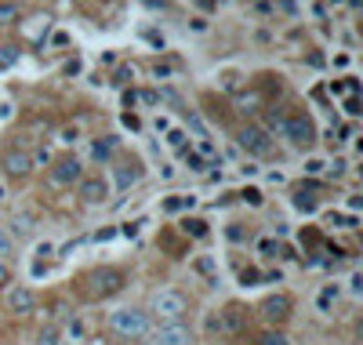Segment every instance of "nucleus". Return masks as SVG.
Segmentation results:
<instances>
[{
	"label": "nucleus",
	"mask_w": 363,
	"mask_h": 345,
	"mask_svg": "<svg viewBox=\"0 0 363 345\" xmlns=\"http://www.w3.org/2000/svg\"><path fill=\"white\" fill-rule=\"evenodd\" d=\"M262 251H265V254H272V251L280 254V244H272V240H262Z\"/></svg>",
	"instance_id": "c756f323"
},
{
	"label": "nucleus",
	"mask_w": 363,
	"mask_h": 345,
	"mask_svg": "<svg viewBox=\"0 0 363 345\" xmlns=\"http://www.w3.org/2000/svg\"><path fill=\"white\" fill-rule=\"evenodd\" d=\"M110 331L120 341H142L153 331V320H149L145 309H117V313H110Z\"/></svg>",
	"instance_id": "f257e3e1"
},
{
	"label": "nucleus",
	"mask_w": 363,
	"mask_h": 345,
	"mask_svg": "<svg viewBox=\"0 0 363 345\" xmlns=\"http://www.w3.org/2000/svg\"><path fill=\"white\" fill-rule=\"evenodd\" d=\"M113 171H117V185H120V189L138 185V182H142V175H145V167H142V160H138V157H120Z\"/></svg>",
	"instance_id": "9d476101"
},
{
	"label": "nucleus",
	"mask_w": 363,
	"mask_h": 345,
	"mask_svg": "<svg viewBox=\"0 0 363 345\" xmlns=\"http://www.w3.org/2000/svg\"><path fill=\"white\" fill-rule=\"evenodd\" d=\"M240 145L247 149V153H254V157H269L272 153V142H269V135L262 131V127H244L240 131Z\"/></svg>",
	"instance_id": "9b49d317"
},
{
	"label": "nucleus",
	"mask_w": 363,
	"mask_h": 345,
	"mask_svg": "<svg viewBox=\"0 0 363 345\" xmlns=\"http://www.w3.org/2000/svg\"><path fill=\"white\" fill-rule=\"evenodd\" d=\"M197 269H200L204 276H211V280H215V262H211V258H200V262H197ZM215 284H218V280H215Z\"/></svg>",
	"instance_id": "4be33fe9"
},
{
	"label": "nucleus",
	"mask_w": 363,
	"mask_h": 345,
	"mask_svg": "<svg viewBox=\"0 0 363 345\" xmlns=\"http://www.w3.org/2000/svg\"><path fill=\"white\" fill-rule=\"evenodd\" d=\"M244 323H247V309L237 306V301H229V306L215 316V323H211V327H215L218 334H237V331H244Z\"/></svg>",
	"instance_id": "6e6552de"
},
{
	"label": "nucleus",
	"mask_w": 363,
	"mask_h": 345,
	"mask_svg": "<svg viewBox=\"0 0 363 345\" xmlns=\"http://www.w3.org/2000/svg\"><path fill=\"white\" fill-rule=\"evenodd\" d=\"M11 247H15V244H11V236H8L4 229H0V262H4V254H11Z\"/></svg>",
	"instance_id": "5701e85b"
},
{
	"label": "nucleus",
	"mask_w": 363,
	"mask_h": 345,
	"mask_svg": "<svg viewBox=\"0 0 363 345\" xmlns=\"http://www.w3.org/2000/svg\"><path fill=\"white\" fill-rule=\"evenodd\" d=\"M185 164H189V171H204V157L200 153H185Z\"/></svg>",
	"instance_id": "b1692460"
},
{
	"label": "nucleus",
	"mask_w": 363,
	"mask_h": 345,
	"mask_svg": "<svg viewBox=\"0 0 363 345\" xmlns=\"http://www.w3.org/2000/svg\"><path fill=\"white\" fill-rule=\"evenodd\" d=\"M149 313L157 320H164V323H182V316L189 313V298L175 287H164V291L153 294V301H149Z\"/></svg>",
	"instance_id": "7ed1b4c3"
},
{
	"label": "nucleus",
	"mask_w": 363,
	"mask_h": 345,
	"mask_svg": "<svg viewBox=\"0 0 363 345\" xmlns=\"http://www.w3.org/2000/svg\"><path fill=\"white\" fill-rule=\"evenodd\" d=\"M124 280L127 273L117 269V266H102V269H91L88 276H84V294L102 301V298H113L117 291H124Z\"/></svg>",
	"instance_id": "f03ea898"
},
{
	"label": "nucleus",
	"mask_w": 363,
	"mask_h": 345,
	"mask_svg": "<svg viewBox=\"0 0 363 345\" xmlns=\"http://www.w3.org/2000/svg\"><path fill=\"white\" fill-rule=\"evenodd\" d=\"M349 284H352V294H359V291H363V276H359V273H352Z\"/></svg>",
	"instance_id": "c85d7f7f"
},
{
	"label": "nucleus",
	"mask_w": 363,
	"mask_h": 345,
	"mask_svg": "<svg viewBox=\"0 0 363 345\" xmlns=\"http://www.w3.org/2000/svg\"><path fill=\"white\" fill-rule=\"evenodd\" d=\"M182 233H185V236H207V222H204V219H185V222H182Z\"/></svg>",
	"instance_id": "f3484780"
},
{
	"label": "nucleus",
	"mask_w": 363,
	"mask_h": 345,
	"mask_svg": "<svg viewBox=\"0 0 363 345\" xmlns=\"http://www.w3.org/2000/svg\"><path fill=\"white\" fill-rule=\"evenodd\" d=\"M117 149V138H105V142H95V160H110Z\"/></svg>",
	"instance_id": "a211bd4d"
},
{
	"label": "nucleus",
	"mask_w": 363,
	"mask_h": 345,
	"mask_svg": "<svg viewBox=\"0 0 363 345\" xmlns=\"http://www.w3.org/2000/svg\"><path fill=\"white\" fill-rule=\"evenodd\" d=\"M338 298H341V287H338V284H327L324 291H319V298H316V306H319V313H334V306H338Z\"/></svg>",
	"instance_id": "4468645a"
},
{
	"label": "nucleus",
	"mask_w": 363,
	"mask_h": 345,
	"mask_svg": "<svg viewBox=\"0 0 363 345\" xmlns=\"http://www.w3.org/2000/svg\"><path fill=\"white\" fill-rule=\"evenodd\" d=\"M149 345H193V331L185 323H160L157 331H149Z\"/></svg>",
	"instance_id": "423d86ee"
},
{
	"label": "nucleus",
	"mask_w": 363,
	"mask_h": 345,
	"mask_svg": "<svg viewBox=\"0 0 363 345\" xmlns=\"http://www.w3.org/2000/svg\"><path fill=\"white\" fill-rule=\"evenodd\" d=\"M4 306H8V313H15V316H29V313L37 309V294H33L29 287H22V284H15V287L8 291V298H4Z\"/></svg>",
	"instance_id": "1a4fd4ad"
},
{
	"label": "nucleus",
	"mask_w": 363,
	"mask_h": 345,
	"mask_svg": "<svg viewBox=\"0 0 363 345\" xmlns=\"http://www.w3.org/2000/svg\"><path fill=\"white\" fill-rule=\"evenodd\" d=\"M0 167H4L8 178L22 182V178L33 175V157L26 153V149H4V153H0Z\"/></svg>",
	"instance_id": "20e7f679"
},
{
	"label": "nucleus",
	"mask_w": 363,
	"mask_h": 345,
	"mask_svg": "<svg viewBox=\"0 0 363 345\" xmlns=\"http://www.w3.org/2000/svg\"><path fill=\"white\" fill-rule=\"evenodd\" d=\"M167 142L182 149V145H185V135H182V131H171V135H167Z\"/></svg>",
	"instance_id": "cd10ccee"
},
{
	"label": "nucleus",
	"mask_w": 363,
	"mask_h": 345,
	"mask_svg": "<svg viewBox=\"0 0 363 345\" xmlns=\"http://www.w3.org/2000/svg\"><path fill=\"white\" fill-rule=\"evenodd\" d=\"M258 313L269 320V327H276V323H284L291 316V298L287 294H272V298H265L258 306Z\"/></svg>",
	"instance_id": "f8f14e48"
},
{
	"label": "nucleus",
	"mask_w": 363,
	"mask_h": 345,
	"mask_svg": "<svg viewBox=\"0 0 363 345\" xmlns=\"http://www.w3.org/2000/svg\"><path fill=\"white\" fill-rule=\"evenodd\" d=\"M8 284H11V269H8L4 262H0V291H4Z\"/></svg>",
	"instance_id": "a878e982"
},
{
	"label": "nucleus",
	"mask_w": 363,
	"mask_h": 345,
	"mask_svg": "<svg viewBox=\"0 0 363 345\" xmlns=\"http://www.w3.org/2000/svg\"><path fill=\"white\" fill-rule=\"evenodd\" d=\"M193 200H197V197H171V200L164 204V211H185V207H193Z\"/></svg>",
	"instance_id": "aec40b11"
},
{
	"label": "nucleus",
	"mask_w": 363,
	"mask_h": 345,
	"mask_svg": "<svg viewBox=\"0 0 363 345\" xmlns=\"http://www.w3.org/2000/svg\"><path fill=\"white\" fill-rule=\"evenodd\" d=\"M0 51H4V55H0V66H11V62L18 58V51H15V48H0Z\"/></svg>",
	"instance_id": "393cba45"
},
{
	"label": "nucleus",
	"mask_w": 363,
	"mask_h": 345,
	"mask_svg": "<svg viewBox=\"0 0 363 345\" xmlns=\"http://www.w3.org/2000/svg\"><path fill=\"white\" fill-rule=\"evenodd\" d=\"M18 18V8L15 4H0V26H11Z\"/></svg>",
	"instance_id": "412c9836"
},
{
	"label": "nucleus",
	"mask_w": 363,
	"mask_h": 345,
	"mask_svg": "<svg viewBox=\"0 0 363 345\" xmlns=\"http://www.w3.org/2000/svg\"><path fill=\"white\" fill-rule=\"evenodd\" d=\"M284 135L294 142V145H312L316 142V127H312V120L305 117V113H291L287 120H284Z\"/></svg>",
	"instance_id": "39448f33"
},
{
	"label": "nucleus",
	"mask_w": 363,
	"mask_h": 345,
	"mask_svg": "<svg viewBox=\"0 0 363 345\" xmlns=\"http://www.w3.org/2000/svg\"><path fill=\"white\" fill-rule=\"evenodd\" d=\"M37 345H62V334H58V327H44L37 334Z\"/></svg>",
	"instance_id": "6ab92c4d"
},
{
	"label": "nucleus",
	"mask_w": 363,
	"mask_h": 345,
	"mask_svg": "<svg viewBox=\"0 0 363 345\" xmlns=\"http://www.w3.org/2000/svg\"><path fill=\"white\" fill-rule=\"evenodd\" d=\"M258 345H291V338H287L280 327H265V331L258 334Z\"/></svg>",
	"instance_id": "2eb2a0df"
},
{
	"label": "nucleus",
	"mask_w": 363,
	"mask_h": 345,
	"mask_svg": "<svg viewBox=\"0 0 363 345\" xmlns=\"http://www.w3.org/2000/svg\"><path fill=\"white\" fill-rule=\"evenodd\" d=\"M48 178H51V185H73V182H80L84 178V171H80V160L77 157H58L55 164H51V171H48Z\"/></svg>",
	"instance_id": "0eeeda50"
},
{
	"label": "nucleus",
	"mask_w": 363,
	"mask_h": 345,
	"mask_svg": "<svg viewBox=\"0 0 363 345\" xmlns=\"http://www.w3.org/2000/svg\"><path fill=\"white\" fill-rule=\"evenodd\" d=\"M62 345H80V341H62Z\"/></svg>",
	"instance_id": "2f4dec72"
},
{
	"label": "nucleus",
	"mask_w": 363,
	"mask_h": 345,
	"mask_svg": "<svg viewBox=\"0 0 363 345\" xmlns=\"http://www.w3.org/2000/svg\"><path fill=\"white\" fill-rule=\"evenodd\" d=\"M80 200L84 204H105V200H110V182H105L102 175L80 178Z\"/></svg>",
	"instance_id": "ddd939ff"
},
{
	"label": "nucleus",
	"mask_w": 363,
	"mask_h": 345,
	"mask_svg": "<svg viewBox=\"0 0 363 345\" xmlns=\"http://www.w3.org/2000/svg\"><path fill=\"white\" fill-rule=\"evenodd\" d=\"M11 229H15V236H29L33 233V219H29V214H15Z\"/></svg>",
	"instance_id": "dca6fc26"
},
{
	"label": "nucleus",
	"mask_w": 363,
	"mask_h": 345,
	"mask_svg": "<svg viewBox=\"0 0 363 345\" xmlns=\"http://www.w3.org/2000/svg\"><path fill=\"white\" fill-rule=\"evenodd\" d=\"M305 171H309V175H316V171H324V164H319V160H309Z\"/></svg>",
	"instance_id": "7c9ffc66"
},
{
	"label": "nucleus",
	"mask_w": 363,
	"mask_h": 345,
	"mask_svg": "<svg viewBox=\"0 0 363 345\" xmlns=\"http://www.w3.org/2000/svg\"><path fill=\"white\" fill-rule=\"evenodd\" d=\"M244 200L247 204H262V193L258 189H244Z\"/></svg>",
	"instance_id": "bb28decb"
}]
</instances>
